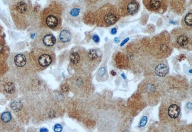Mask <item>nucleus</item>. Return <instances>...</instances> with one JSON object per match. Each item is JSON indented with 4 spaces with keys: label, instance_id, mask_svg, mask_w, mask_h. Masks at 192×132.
Instances as JSON below:
<instances>
[{
    "label": "nucleus",
    "instance_id": "obj_3",
    "mask_svg": "<svg viewBox=\"0 0 192 132\" xmlns=\"http://www.w3.org/2000/svg\"><path fill=\"white\" fill-rule=\"evenodd\" d=\"M31 66L39 70H43L52 65L55 61V55L52 50L33 48L29 54Z\"/></svg>",
    "mask_w": 192,
    "mask_h": 132
},
{
    "label": "nucleus",
    "instance_id": "obj_25",
    "mask_svg": "<svg viewBox=\"0 0 192 132\" xmlns=\"http://www.w3.org/2000/svg\"><path fill=\"white\" fill-rule=\"evenodd\" d=\"M129 38H126V39H124V41H123V42L121 43V47H122V46H123L126 43H127V42H128V41H129Z\"/></svg>",
    "mask_w": 192,
    "mask_h": 132
},
{
    "label": "nucleus",
    "instance_id": "obj_11",
    "mask_svg": "<svg viewBox=\"0 0 192 132\" xmlns=\"http://www.w3.org/2000/svg\"><path fill=\"white\" fill-rule=\"evenodd\" d=\"M165 113L170 120H176L179 118L180 115V107L175 103H171L167 106Z\"/></svg>",
    "mask_w": 192,
    "mask_h": 132
},
{
    "label": "nucleus",
    "instance_id": "obj_15",
    "mask_svg": "<svg viewBox=\"0 0 192 132\" xmlns=\"http://www.w3.org/2000/svg\"><path fill=\"white\" fill-rule=\"evenodd\" d=\"M169 67L164 63H159L155 68L156 74L159 77H165L169 73Z\"/></svg>",
    "mask_w": 192,
    "mask_h": 132
},
{
    "label": "nucleus",
    "instance_id": "obj_14",
    "mask_svg": "<svg viewBox=\"0 0 192 132\" xmlns=\"http://www.w3.org/2000/svg\"><path fill=\"white\" fill-rule=\"evenodd\" d=\"M126 12L129 15H133L137 13L139 10V4L135 0H131L129 1H127L126 4Z\"/></svg>",
    "mask_w": 192,
    "mask_h": 132
},
{
    "label": "nucleus",
    "instance_id": "obj_23",
    "mask_svg": "<svg viewBox=\"0 0 192 132\" xmlns=\"http://www.w3.org/2000/svg\"><path fill=\"white\" fill-rule=\"evenodd\" d=\"M63 130V128L61 125L59 124H57L55 125V126L54 127V130L55 132H61Z\"/></svg>",
    "mask_w": 192,
    "mask_h": 132
},
{
    "label": "nucleus",
    "instance_id": "obj_12",
    "mask_svg": "<svg viewBox=\"0 0 192 132\" xmlns=\"http://www.w3.org/2000/svg\"><path fill=\"white\" fill-rule=\"evenodd\" d=\"M100 60V54L98 50L91 49L87 51L86 66H96Z\"/></svg>",
    "mask_w": 192,
    "mask_h": 132
},
{
    "label": "nucleus",
    "instance_id": "obj_10",
    "mask_svg": "<svg viewBox=\"0 0 192 132\" xmlns=\"http://www.w3.org/2000/svg\"><path fill=\"white\" fill-rule=\"evenodd\" d=\"M72 37V33L69 29L67 27L63 28L58 34L56 41L57 47L59 50L67 47L70 44Z\"/></svg>",
    "mask_w": 192,
    "mask_h": 132
},
{
    "label": "nucleus",
    "instance_id": "obj_5",
    "mask_svg": "<svg viewBox=\"0 0 192 132\" xmlns=\"http://www.w3.org/2000/svg\"><path fill=\"white\" fill-rule=\"evenodd\" d=\"M120 16L119 8H116L113 4L104 5L96 12L98 24L104 26H110L115 24Z\"/></svg>",
    "mask_w": 192,
    "mask_h": 132
},
{
    "label": "nucleus",
    "instance_id": "obj_21",
    "mask_svg": "<svg viewBox=\"0 0 192 132\" xmlns=\"http://www.w3.org/2000/svg\"><path fill=\"white\" fill-rule=\"evenodd\" d=\"M148 122V117L144 116L142 117V118H141L140 120V122H139V126L140 127H143L146 126V123Z\"/></svg>",
    "mask_w": 192,
    "mask_h": 132
},
{
    "label": "nucleus",
    "instance_id": "obj_26",
    "mask_svg": "<svg viewBox=\"0 0 192 132\" xmlns=\"http://www.w3.org/2000/svg\"><path fill=\"white\" fill-rule=\"evenodd\" d=\"M117 32V31L116 29L115 28H113L111 29V33L112 35H115V34H116Z\"/></svg>",
    "mask_w": 192,
    "mask_h": 132
},
{
    "label": "nucleus",
    "instance_id": "obj_4",
    "mask_svg": "<svg viewBox=\"0 0 192 132\" xmlns=\"http://www.w3.org/2000/svg\"><path fill=\"white\" fill-rule=\"evenodd\" d=\"M85 4L81 1H76L70 4L64 11L63 17L68 24L76 26L80 23L85 13Z\"/></svg>",
    "mask_w": 192,
    "mask_h": 132
},
{
    "label": "nucleus",
    "instance_id": "obj_6",
    "mask_svg": "<svg viewBox=\"0 0 192 132\" xmlns=\"http://www.w3.org/2000/svg\"><path fill=\"white\" fill-rule=\"evenodd\" d=\"M57 39L54 34L47 29H42L37 34L32 42L33 48L53 50L56 47Z\"/></svg>",
    "mask_w": 192,
    "mask_h": 132
},
{
    "label": "nucleus",
    "instance_id": "obj_16",
    "mask_svg": "<svg viewBox=\"0 0 192 132\" xmlns=\"http://www.w3.org/2000/svg\"><path fill=\"white\" fill-rule=\"evenodd\" d=\"M182 25L184 29L191 31L192 29V11L188 12L182 20Z\"/></svg>",
    "mask_w": 192,
    "mask_h": 132
},
{
    "label": "nucleus",
    "instance_id": "obj_7",
    "mask_svg": "<svg viewBox=\"0 0 192 132\" xmlns=\"http://www.w3.org/2000/svg\"><path fill=\"white\" fill-rule=\"evenodd\" d=\"M186 29H176L172 32V41L174 46L182 48H187L191 46L192 36Z\"/></svg>",
    "mask_w": 192,
    "mask_h": 132
},
{
    "label": "nucleus",
    "instance_id": "obj_29",
    "mask_svg": "<svg viewBox=\"0 0 192 132\" xmlns=\"http://www.w3.org/2000/svg\"><path fill=\"white\" fill-rule=\"evenodd\" d=\"M8 1H9L10 3V4H14V3H16L17 1H19L20 0H8Z\"/></svg>",
    "mask_w": 192,
    "mask_h": 132
},
{
    "label": "nucleus",
    "instance_id": "obj_1",
    "mask_svg": "<svg viewBox=\"0 0 192 132\" xmlns=\"http://www.w3.org/2000/svg\"><path fill=\"white\" fill-rule=\"evenodd\" d=\"M10 12L17 28L26 29L33 21V6L29 0H20L12 4L10 7Z\"/></svg>",
    "mask_w": 192,
    "mask_h": 132
},
{
    "label": "nucleus",
    "instance_id": "obj_28",
    "mask_svg": "<svg viewBox=\"0 0 192 132\" xmlns=\"http://www.w3.org/2000/svg\"><path fill=\"white\" fill-rule=\"evenodd\" d=\"M114 42H115V43H119L120 42V39H119V38L116 37V38H114Z\"/></svg>",
    "mask_w": 192,
    "mask_h": 132
},
{
    "label": "nucleus",
    "instance_id": "obj_9",
    "mask_svg": "<svg viewBox=\"0 0 192 132\" xmlns=\"http://www.w3.org/2000/svg\"><path fill=\"white\" fill-rule=\"evenodd\" d=\"M146 9L151 12L164 13L167 8V0H143Z\"/></svg>",
    "mask_w": 192,
    "mask_h": 132
},
{
    "label": "nucleus",
    "instance_id": "obj_22",
    "mask_svg": "<svg viewBox=\"0 0 192 132\" xmlns=\"http://www.w3.org/2000/svg\"><path fill=\"white\" fill-rule=\"evenodd\" d=\"M155 90V88L153 84H148L146 86V90L148 93H153L154 92Z\"/></svg>",
    "mask_w": 192,
    "mask_h": 132
},
{
    "label": "nucleus",
    "instance_id": "obj_24",
    "mask_svg": "<svg viewBox=\"0 0 192 132\" xmlns=\"http://www.w3.org/2000/svg\"><path fill=\"white\" fill-rule=\"evenodd\" d=\"M93 40L95 43H98L100 41V38L97 35H94L93 36Z\"/></svg>",
    "mask_w": 192,
    "mask_h": 132
},
{
    "label": "nucleus",
    "instance_id": "obj_17",
    "mask_svg": "<svg viewBox=\"0 0 192 132\" xmlns=\"http://www.w3.org/2000/svg\"><path fill=\"white\" fill-rule=\"evenodd\" d=\"M4 90L6 94L12 95L14 94L16 91V88L14 83L12 81L7 80L5 81L4 84L3 85Z\"/></svg>",
    "mask_w": 192,
    "mask_h": 132
},
{
    "label": "nucleus",
    "instance_id": "obj_20",
    "mask_svg": "<svg viewBox=\"0 0 192 132\" xmlns=\"http://www.w3.org/2000/svg\"><path fill=\"white\" fill-rule=\"evenodd\" d=\"M1 120L3 123H9L12 120V115L9 111H5L1 114Z\"/></svg>",
    "mask_w": 192,
    "mask_h": 132
},
{
    "label": "nucleus",
    "instance_id": "obj_13",
    "mask_svg": "<svg viewBox=\"0 0 192 132\" xmlns=\"http://www.w3.org/2000/svg\"><path fill=\"white\" fill-rule=\"evenodd\" d=\"M29 56L24 53H19L14 54L13 58V62L14 66L17 68H23L26 66Z\"/></svg>",
    "mask_w": 192,
    "mask_h": 132
},
{
    "label": "nucleus",
    "instance_id": "obj_8",
    "mask_svg": "<svg viewBox=\"0 0 192 132\" xmlns=\"http://www.w3.org/2000/svg\"><path fill=\"white\" fill-rule=\"evenodd\" d=\"M87 51L80 47H75L71 50L69 61L71 66L75 69H79L81 66H86Z\"/></svg>",
    "mask_w": 192,
    "mask_h": 132
},
{
    "label": "nucleus",
    "instance_id": "obj_30",
    "mask_svg": "<svg viewBox=\"0 0 192 132\" xmlns=\"http://www.w3.org/2000/svg\"><path fill=\"white\" fill-rule=\"evenodd\" d=\"M122 77L124 79H126V76L124 75V73H122Z\"/></svg>",
    "mask_w": 192,
    "mask_h": 132
},
{
    "label": "nucleus",
    "instance_id": "obj_19",
    "mask_svg": "<svg viewBox=\"0 0 192 132\" xmlns=\"http://www.w3.org/2000/svg\"><path fill=\"white\" fill-rule=\"evenodd\" d=\"M7 51V46L5 45L4 40L0 38V59L4 56Z\"/></svg>",
    "mask_w": 192,
    "mask_h": 132
},
{
    "label": "nucleus",
    "instance_id": "obj_2",
    "mask_svg": "<svg viewBox=\"0 0 192 132\" xmlns=\"http://www.w3.org/2000/svg\"><path fill=\"white\" fill-rule=\"evenodd\" d=\"M64 11L60 4L53 3L41 13V24L45 28L57 31L60 29Z\"/></svg>",
    "mask_w": 192,
    "mask_h": 132
},
{
    "label": "nucleus",
    "instance_id": "obj_27",
    "mask_svg": "<svg viewBox=\"0 0 192 132\" xmlns=\"http://www.w3.org/2000/svg\"><path fill=\"white\" fill-rule=\"evenodd\" d=\"M186 108L189 110H191L192 108V103L191 102H188V103L186 105Z\"/></svg>",
    "mask_w": 192,
    "mask_h": 132
},
{
    "label": "nucleus",
    "instance_id": "obj_18",
    "mask_svg": "<svg viewBox=\"0 0 192 132\" xmlns=\"http://www.w3.org/2000/svg\"><path fill=\"white\" fill-rule=\"evenodd\" d=\"M108 76L106 68L105 67H101L99 68L97 73V80L100 81H105L107 79Z\"/></svg>",
    "mask_w": 192,
    "mask_h": 132
}]
</instances>
